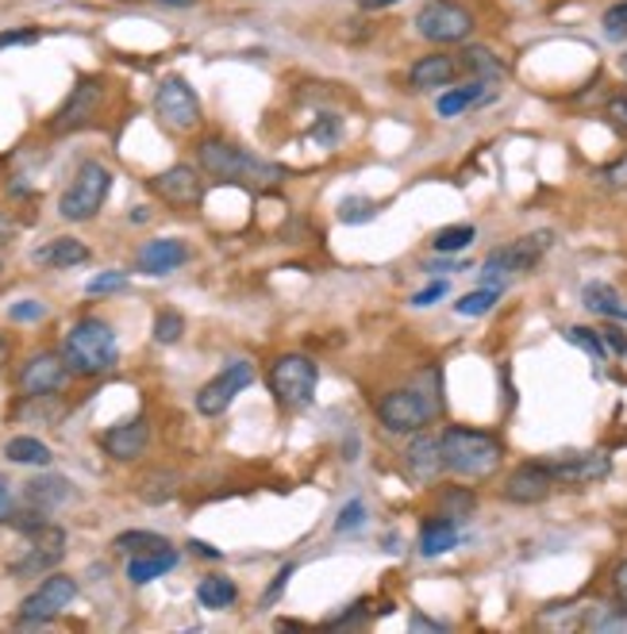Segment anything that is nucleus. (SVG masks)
<instances>
[{"label": "nucleus", "mask_w": 627, "mask_h": 634, "mask_svg": "<svg viewBox=\"0 0 627 634\" xmlns=\"http://www.w3.org/2000/svg\"><path fill=\"white\" fill-rule=\"evenodd\" d=\"M378 216V208L370 205V200H343V208H339V219L343 223H358V219H374Z\"/></svg>", "instance_id": "obj_42"}, {"label": "nucleus", "mask_w": 627, "mask_h": 634, "mask_svg": "<svg viewBox=\"0 0 627 634\" xmlns=\"http://www.w3.org/2000/svg\"><path fill=\"white\" fill-rule=\"evenodd\" d=\"M12 520V481L0 477V523Z\"/></svg>", "instance_id": "obj_52"}, {"label": "nucleus", "mask_w": 627, "mask_h": 634, "mask_svg": "<svg viewBox=\"0 0 627 634\" xmlns=\"http://www.w3.org/2000/svg\"><path fill=\"white\" fill-rule=\"evenodd\" d=\"M582 300H585V308L597 311V316H605V319H627V300L613 285H605V281H590V285L582 288Z\"/></svg>", "instance_id": "obj_25"}, {"label": "nucleus", "mask_w": 627, "mask_h": 634, "mask_svg": "<svg viewBox=\"0 0 627 634\" xmlns=\"http://www.w3.org/2000/svg\"><path fill=\"white\" fill-rule=\"evenodd\" d=\"M190 262V247L182 239H151L143 250H139L136 265L151 277H162V273H174Z\"/></svg>", "instance_id": "obj_21"}, {"label": "nucleus", "mask_w": 627, "mask_h": 634, "mask_svg": "<svg viewBox=\"0 0 627 634\" xmlns=\"http://www.w3.org/2000/svg\"><path fill=\"white\" fill-rule=\"evenodd\" d=\"M120 288H128V273H100V277H93L89 285H85V293H120Z\"/></svg>", "instance_id": "obj_41"}, {"label": "nucleus", "mask_w": 627, "mask_h": 634, "mask_svg": "<svg viewBox=\"0 0 627 634\" xmlns=\"http://www.w3.org/2000/svg\"><path fill=\"white\" fill-rule=\"evenodd\" d=\"M296 573V566H281V573L273 577V584H270V592H262V608L266 604H273V600L281 597V592H285V584H289V577Z\"/></svg>", "instance_id": "obj_47"}, {"label": "nucleus", "mask_w": 627, "mask_h": 634, "mask_svg": "<svg viewBox=\"0 0 627 634\" xmlns=\"http://www.w3.org/2000/svg\"><path fill=\"white\" fill-rule=\"evenodd\" d=\"M174 566H177V550H170V546H162V550H147V554H131L128 581L131 584H151V581H159V577H166Z\"/></svg>", "instance_id": "obj_24"}, {"label": "nucleus", "mask_w": 627, "mask_h": 634, "mask_svg": "<svg viewBox=\"0 0 627 634\" xmlns=\"http://www.w3.org/2000/svg\"><path fill=\"white\" fill-rule=\"evenodd\" d=\"M366 600H358V604H350V612H343V615H335L332 620V627H355V623H363L366 620Z\"/></svg>", "instance_id": "obj_50"}, {"label": "nucleus", "mask_w": 627, "mask_h": 634, "mask_svg": "<svg viewBox=\"0 0 627 634\" xmlns=\"http://www.w3.org/2000/svg\"><path fill=\"white\" fill-rule=\"evenodd\" d=\"M8 358H12V347H8V339L0 335V370L8 365Z\"/></svg>", "instance_id": "obj_57"}, {"label": "nucleus", "mask_w": 627, "mask_h": 634, "mask_svg": "<svg viewBox=\"0 0 627 634\" xmlns=\"http://www.w3.org/2000/svg\"><path fill=\"white\" fill-rule=\"evenodd\" d=\"M401 4V0H358V8H366V12H381V8H393Z\"/></svg>", "instance_id": "obj_54"}, {"label": "nucleus", "mask_w": 627, "mask_h": 634, "mask_svg": "<svg viewBox=\"0 0 627 634\" xmlns=\"http://www.w3.org/2000/svg\"><path fill=\"white\" fill-rule=\"evenodd\" d=\"M566 335L570 342H574V347H582V350H590L593 358H597V362H605L608 358V347H605V339H601V331H593V327H566Z\"/></svg>", "instance_id": "obj_37"}, {"label": "nucleus", "mask_w": 627, "mask_h": 634, "mask_svg": "<svg viewBox=\"0 0 627 634\" xmlns=\"http://www.w3.org/2000/svg\"><path fill=\"white\" fill-rule=\"evenodd\" d=\"M439 446H443V461L451 473L469 477V481H482V477H493L505 461V446H500L497 435L489 430H474V427H446L439 435Z\"/></svg>", "instance_id": "obj_3"}, {"label": "nucleus", "mask_w": 627, "mask_h": 634, "mask_svg": "<svg viewBox=\"0 0 627 634\" xmlns=\"http://www.w3.org/2000/svg\"><path fill=\"white\" fill-rule=\"evenodd\" d=\"M105 97H108V89L100 77H82V81L69 89V97L58 105V112L51 116L46 131H51V135H74V131L89 128V123L100 116V108H105Z\"/></svg>", "instance_id": "obj_8"}, {"label": "nucleus", "mask_w": 627, "mask_h": 634, "mask_svg": "<svg viewBox=\"0 0 627 634\" xmlns=\"http://www.w3.org/2000/svg\"><path fill=\"white\" fill-rule=\"evenodd\" d=\"M554 234L551 231H536V234H523V239L508 242V247H497L489 258H485L482 273L485 277H512V273H528L536 270L539 258L551 250Z\"/></svg>", "instance_id": "obj_10"}, {"label": "nucleus", "mask_w": 627, "mask_h": 634, "mask_svg": "<svg viewBox=\"0 0 627 634\" xmlns=\"http://www.w3.org/2000/svg\"><path fill=\"white\" fill-rule=\"evenodd\" d=\"M266 385H270L273 401H278L281 408L301 412V408H309L312 396H316L320 370H316V362H312V358H304V354H281L278 362L270 365Z\"/></svg>", "instance_id": "obj_6"}, {"label": "nucleus", "mask_w": 627, "mask_h": 634, "mask_svg": "<svg viewBox=\"0 0 627 634\" xmlns=\"http://www.w3.org/2000/svg\"><path fill=\"white\" fill-rule=\"evenodd\" d=\"M8 231H12V223H8V219L0 216V239H8Z\"/></svg>", "instance_id": "obj_59"}, {"label": "nucleus", "mask_w": 627, "mask_h": 634, "mask_svg": "<svg viewBox=\"0 0 627 634\" xmlns=\"http://www.w3.org/2000/svg\"><path fill=\"white\" fill-rule=\"evenodd\" d=\"M66 378H69L66 358L54 354V350H39V354H31L28 362H23L15 385H20L23 396H43V393H58V389L66 385Z\"/></svg>", "instance_id": "obj_13"}, {"label": "nucleus", "mask_w": 627, "mask_h": 634, "mask_svg": "<svg viewBox=\"0 0 627 634\" xmlns=\"http://www.w3.org/2000/svg\"><path fill=\"white\" fill-rule=\"evenodd\" d=\"M443 469H446V461H443V446H439V438L417 430V438H412L409 450H404V473H409L417 484H431Z\"/></svg>", "instance_id": "obj_19"}, {"label": "nucleus", "mask_w": 627, "mask_h": 634, "mask_svg": "<svg viewBox=\"0 0 627 634\" xmlns=\"http://www.w3.org/2000/svg\"><path fill=\"white\" fill-rule=\"evenodd\" d=\"M177 496V473H151L143 484V500H151V504H162V500H174Z\"/></svg>", "instance_id": "obj_36"}, {"label": "nucleus", "mask_w": 627, "mask_h": 634, "mask_svg": "<svg viewBox=\"0 0 627 634\" xmlns=\"http://www.w3.org/2000/svg\"><path fill=\"white\" fill-rule=\"evenodd\" d=\"M608 120H613V128L627 135V97H613L608 100Z\"/></svg>", "instance_id": "obj_48"}, {"label": "nucleus", "mask_w": 627, "mask_h": 634, "mask_svg": "<svg viewBox=\"0 0 627 634\" xmlns=\"http://www.w3.org/2000/svg\"><path fill=\"white\" fill-rule=\"evenodd\" d=\"M613 469V458L605 450H590V453H570V458L551 461V473L559 484H597L608 477Z\"/></svg>", "instance_id": "obj_18"}, {"label": "nucleus", "mask_w": 627, "mask_h": 634, "mask_svg": "<svg viewBox=\"0 0 627 634\" xmlns=\"http://www.w3.org/2000/svg\"><path fill=\"white\" fill-rule=\"evenodd\" d=\"M474 239H477L474 223H454V227H443V231L431 239V247H435L439 254H462Z\"/></svg>", "instance_id": "obj_33"}, {"label": "nucleus", "mask_w": 627, "mask_h": 634, "mask_svg": "<svg viewBox=\"0 0 627 634\" xmlns=\"http://www.w3.org/2000/svg\"><path fill=\"white\" fill-rule=\"evenodd\" d=\"M250 381H255V365L231 362L224 373H216V378H212L208 385L197 393V412L201 416H219V412H227V404H231Z\"/></svg>", "instance_id": "obj_14"}, {"label": "nucleus", "mask_w": 627, "mask_h": 634, "mask_svg": "<svg viewBox=\"0 0 627 634\" xmlns=\"http://www.w3.org/2000/svg\"><path fill=\"white\" fill-rule=\"evenodd\" d=\"M363 523H366V504H363V500H350V504L339 512V520H335V531H339V535H347V531L363 527Z\"/></svg>", "instance_id": "obj_40"}, {"label": "nucleus", "mask_w": 627, "mask_h": 634, "mask_svg": "<svg viewBox=\"0 0 627 634\" xmlns=\"http://www.w3.org/2000/svg\"><path fill=\"white\" fill-rule=\"evenodd\" d=\"M462 74L458 58L454 54H423L420 62H412L409 69V85L420 92H431V89H446L454 85V77Z\"/></svg>", "instance_id": "obj_20"}, {"label": "nucleus", "mask_w": 627, "mask_h": 634, "mask_svg": "<svg viewBox=\"0 0 627 634\" xmlns=\"http://www.w3.org/2000/svg\"><path fill=\"white\" fill-rule=\"evenodd\" d=\"M485 85L489 81H466V85H451V92H443V97H439V116H443V120H454V116H462L466 112V108H474L477 100L485 97Z\"/></svg>", "instance_id": "obj_29"}, {"label": "nucleus", "mask_w": 627, "mask_h": 634, "mask_svg": "<svg viewBox=\"0 0 627 634\" xmlns=\"http://www.w3.org/2000/svg\"><path fill=\"white\" fill-rule=\"evenodd\" d=\"M613 597L616 604H620V612L627 615V558L613 569Z\"/></svg>", "instance_id": "obj_45"}, {"label": "nucleus", "mask_w": 627, "mask_h": 634, "mask_svg": "<svg viewBox=\"0 0 627 634\" xmlns=\"http://www.w3.org/2000/svg\"><path fill=\"white\" fill-rule=\"evenodd\" d=\"M312 135L320 139V143H339V135H343V123H339V116H320L316 120V128H312Z\"/></svg>", "instance_id": "obj_44"}, {"label": "nucleus", "mask_w": 627, "mask_h": 634, "mask_svg": "<svg viewBox=\"0 0 627 634\" xmlns=\"http://www.w3.org/2000/svg\"><path fill=\"white\" fill-rule=\"evenodd\" d=\"M197 600L208 612H224V608H231L235 600H239V589H235V581H227V577L212 573L197 584Z\"/></svg>", "instance_id": "obj_31"}, {"label": "nucleus", "mask_w": 627, "mask_h": 634, "mask_svg": "<svg viewBox=\"0 0 627 634\" xmlns=\"http://www.w3.org/2000/svg\"><path fill=\"white\" fill-rule=\"evenodd\" d=\"M374 412H378V423L389 435H417L443 412V396H439V385L397 389V393L381 396Z\"/></svg>", "instance_id": "obj_4"}, {"label": "nucleus", "mask_w": 627, "mask_h": 634, "mask_svg": "<svg viewBox=\"0 0 627 634\" xmlns=\"http://www.w3.org/2000/svg\"><path fill=\"white\" fill-rule=\"evenodd\" d=\"M435 507H439V515H451V520H466V515H474L477 496H474L469 489H462V484H451V489H439Z\"/></svg>", "instance_id": "obj_32"}, {"label": "nucleus", "mask_w": 627, "mask_h": 634, "mask_svg": "<svg viewBox=\"0 0 627 634\" xmlns=\"http://www.w3.org/2000/svg\"><path fill=\"white\" fill-rule=\"evenodd\" d=\"M185 335V319L177 316V311H159V319H154V342H162V347H170V342H177Z\"/></svg>", "instance_id": "obj_38"}, {"label": "nucleus", "mask_w": 627, "mask_h": 634, "mask_svg": "<svg viewBox=\"0 0 627 634\" xmlns=\"http://www.w3.org/2000/svg\"><path fill=\"white\" fill-rule=\"evenodd\" d=\"M77 597V581L62 573H46V581L31 592L20 604V623H51L54 615H62Z\"/></svg>", "instance_id": "obj_11"}, {"label": "nucleus", "mask_w": 627, "mask_h": 634, "mask_svg": "<svg viewBox=\"0 0 627 634\" xmlns=\"http://www.w3.org/2000/svg\"><path fill=\"white\" fill-rule=\"evenodd\" d=\"M620 66H624V74H627V54H624V58H620Z\"/></svg>", "instance_id": "obj_60"}, {"label": "nucleus", "mask_w": 627, "mask_h": 634, "mask_svg": "<svg viewBox=\"0 0 627 634\" xmlns=\"http://www.w3.org/2000/svg\"><path fill=\"white\" fill-rule=\"evenodd\" d=\"M116 550L120 554H147V550H162V546H170L162 535H154V531H123V535H116Z\"/></svg>", "instance_id": "obj_35"}, {"label": "nucleus", "mask_w": 627, "mask_h": 634, "mask_svg": "<svg viewBox=\"0 0 627 634\" xmlns=\"http://www.w3.org/2000/svg\"><path fill=\"white\" fill-rule=\"evenodd\" d=\"M62 358H66L69 373H77V378H100V373L116 370V362H120V342H116V331L105 319L85 316L66 331Z\"/></svg>", "instance_id": "obj_2"}, {"label": "nucleus", "mask_w": 627, "mask_h": 634, "mask_svg": "<svg viewBox=\"0 0 627 634\" xmlns=\"http://www.w3.org/2000/svg\"><path fill=\"white\" fill-rule=\"evenodd\" d=\"M554 473H551V461H523V466H516L512 473L505 477V489H500V496L508 500V504H543L547 496L554 492Z\"/></svg>", "instance_id": "obj_12"}, {"label": "nucleus", "mask_w": 627, "mask_h": 634, "mask_svg": "<svg viewBox=\"0 0 627 634\" xmlns=\"http://www.w3.org/2000/svg\"><path fill=\"white\" fill-rule=\"evenodd\" d=\"M412 631H446L443 623H435V620H428V615H412V623H409Z\"/></svg>", "instance_id": "obj_53"}, {"label": "nucleus", "mask_w": 627, "mask_h": 634, "mask_svg": "<svg viewBox=\"0 0 627 634\" xmlns=\"http://www.w3.org/2000/svg\"><path fill=\"white\" fill-rule=\"evenodd\" d=\"M601 339H605V347H608V350H616V354H627V335H624L616 324L601 327Z\"/></svg>", "instance_id": "obj_49"}, {"label": "nucleus", "mask_w": 627, "mask_h": 634, "mask_svg": "<svg viewBox=\"0 0 627 634\" xmlns=\"http://www.w3.org/2000/svg\"><path fill=\"white\" fill-rule=\"evenodd\" d=\"M108 189H112V170L105 162H82L74 182L58 197V216L69 219V223H85L105 208Z\"/></svg>", "instance_id": "obj_5"}, {"label": "nucleus", "mask_w": 627, "mask_h": 634, "mask_svg": "<svg viewBox=\"0 0 627 634\" xmlns=\"http://www.w3.org/2000/svg\"><path fill=\"white\" fill-rule=\"evenodd\" d=\"M154 116L166 123L170 131H193L205 116H201V100L185 77H166L154 89Z\"/></svg>", "instance_id": "obj_9"}, {"label": "nucleus", "mask_w": 627, "mask_h": 634, "mask_svg": "<svg viewBox=\"0 0 627 634\" xmlns=\"http://www.w3.org/2000/svg\"><path fill=\"white\" fill-rule=\"evenodd\" d=\"M474 12H469L462 0H428V4L417 12V31L420 39L439 46H454V43H466L474 35Z\"/></svg>", "instance_id": "obj_7"}, {"label": "nucleus", "mask_w": 627, "mask_h": 634, "mask_svg": "<svg viewBox=\"0 0 627 634\" xmlns=\"http://www.w3.org/2000/svg\"><path fill=\"white\" fill-rule=\"evenodd\" d=\"M39 31H0V46H23V43H35Z\"/></svg>", "instance_id": "obj_51"}, {"label": "nucleus", "mask_w": 627, "mask_h": 634, "mask_svg": "<svg viewBox=\"0 0 627 634\" xmlns=\"http://www.w3.org/2000/svg\"><path fill=\"white\" fill-rule=\"evenodd\" d=\"M162 4H170V8H190V4H197V0H162Z\"/></svg>", "instance_id": "obj_58"}, {"label": "nucleus", "mask_w": 627, "mask_h": 634, "mask_svg": "<svg viewBox=\"0 0 627 634\" xmlns=\"http://www.w3.org/2000/svg\"><path fill=\"white\" fill-rule=\"evenodd\" d=\"M193 554H205V558H219V550H216V546H208V543H201V538H193Z\"/></svg>", "instance_id": "obj_56"}, {"label": "nucleus", "mask_w": 627, "mask_h": 634, "mask_svg": "<svg viewBox=\"0 0 627 634\" xmlns=\"http://www.w3.org/2000/svg\"><path fill=\"white\" fill-rule=\"evenodd\" d=\"M8 316H12L15 324H35V319L46 316V304L43 300H20L8 308Z\"/></svg>", "instance_id": "obj_43"}, {"label": "nucleus", "mask_w": 627, "mask_h": 634, "mask_svg": "<svg viewBox=\"0 0 627 634\" xmlns=\"http://www.w3.org/2000/svg\"><path fill=\"white\" fill-rule=\"evenodd\" d=\"M23 496H28V504L39 507V512H51V507H58L62 500L69 496V481H66V477H58V473L35 477V481H28Z\"/></svg>", "instance_id": "obj_26"}, {"label": "nucleus", "mask_w": 627, "mask_h": 634, "mask_svg": "<svg viewBox=\"0 0 627 634\" xmlns=\"http://www.w3.org/2000/svg\"><path fill=\"white\" fill-rule=\"evenodd\" d=\"M100 446H105V453H108V458H116V461L143 458L147 446H151V423H147V416L116 423V427H108L105 435H100Z\"/></svg>", "instance_id": "obj_16"}, {"label": "nucleus", "mask_w": 627, "mask_h": 634, "mask_svg": "<svg viewBox=\"0 0 627 634\" xmlns=\"http://www.w3.org/2000/svg\"><path fill=\"white\" fill-rule=\"evenodd\" d=\"M458 546V520L451 515H428L420 527V554L423 558H439V554L454 550Z\"/></svg>", "instance_id": "obj_23"}, {"label": "nucleus", "mask_w": 627, "mask_h": 634, "mask_svg": "<svg viewBox=\"0 0 627 634\" xmlns=\"http://www.w3.org/2000/svg\"><path fill=\"white\" fill-rule=\"evenodd\" d=\"M458 66L462 74L477 77V81H493V77H505V62L489 51V46H466L458 54Z\"/></svg>", "instance_id": "obj_28"}, {"label": "nucleus", "mask_w": 627, "mask_h": 634, "mask_svg": "<svg viewBox=\"0 0 627 634\" xmlns=\"http://www.w3.org/2000/svg\"><path fill=\"white\" fill-rule=\"evenodd\" d=\"M197 162L201 170L219 182H235V185H255V189H266V185H281L289 177L285 166L278 162H262L255 154H247L242 146L224 143V139H205L197 146Z\"/></svg>", "instance_id": "obj_1"}, {"label": "nucleus", "mask_w": 627, "mask_h": 634, "mask_svg": "<svg viewBox=\"0 0 627 634\" xmlns=\"http://www.w3.org/2000/svg\"><path fill=\"white\" fill-rule=\"evenodd\" d=\"M454 270H466L462 262H431L428 273H454Z\"/></svg>", "instance_id": "obj_55"}, {"label": "nucleus", "mask_w": 627, "mask_h": 634, "mask_svg": "<svg viewBox=\"0 0 627 634\" xmlns=\"http://www.w3.org/2000/svg\"><path fill=\"white\" fill-rule=\"evenodd\" d=\"M31 262L43 270H74V265L89 262V247L77 239H51L31 254Z\"/></svg>", "instance_id": "obj_22"}, {"label": "nucleus", "mask_w": 627, "mask_h": 634, "mask_svg": "<svg viewBox=\"0 0 627 634\" xmlns=\"http://www.w3.org/2000/svg\"><path fill=\"white\" fill-rule=\"evenodd\" d=\"M151 189L174 208H193L205 197V185H201V174L193 166H170L166 174L151 177Z\"/></svg>", "instance_id": "obj_17"}, {"label": "nucleus", "mask_w": 627, "mask_h": 634, "mask_svg": "<svg viewBox=\"0 0 627 634\" xmlns=\"http://www.w3.org/2000/svg\"><path fill=\"white\" fill-rule=\"evenodd\" d=\"M443 296H446V281H435V285L420 288V293L412 296V304H417V308H431V304L443 300Z\"/></svg>", "instance_id": "obj_46"}, {"label": "nucleus", "mask_w": 627, "mask_h": 634, "mask_svg": "<svg viewBox=\"0 0 627 634\" xmlns=\"http://www.w3.org/2000/svg\"><path fill=\"white\" fill-rule=\"evenodd\" d=\"M4 458H8V461H15V466H51L54 453H51V446L39 442V438H31V435H15V438H8Z\"/></svg>", "instance_id": "obj_30"}, {"label": "nucleus", "mask_w": 627, "mask_h": 634, "mask_svg": "<svg viewBox=\"0 0 627 634\" xmlns=\"http://www.w3.org/2000/svg\"><path fill=\"white\" fill-rule=\"evenodd\" d=\"M601 28H605L608 39H624L627 35V0H616V4L608 8L605 20H601Z\"/></svg>", "instance_id": "obj_39"}, {"label": "nucleus", "mask_w": 627, "mask_h": 634, "mask_svg": "<svg viewBox=\"0 0 627 634\" xmlns=\"http://www.w3.org/2000/svg\"><path fill=\"white\" fill-rule=\"evenodd\" d=\"M62 558H66V535L46 523L43 531H35V543H31V550L15 561L12 573L15 577H43V573H51Z\"/></svg>", "instance_id": "obj_15"}, {"label": "nucleus", "mask_w": 627, "mask_h": 634, "mask_svg": "<svg viewBox=\"0 0 627 634\" xmlns=\"http://www.w3.org/2000/svg\"><path fill=\"white\" fill-rule=\"evenodd\" d=\"M15 419H31L43 423V427H54L62 416H66V404L58 401V393H43V396H23V404L12 412Z\"/></svg>", "instance_id": "obj_27"}, {"label": "nucleus", "mask_w": 627, "mask_h": 634, "mask_svg": "<svg viewBox=\"0 0 627 634\" xmlns=\"http://www.w3.org/2000/svg\"><path fill=\"white\" fill-rule=\"evenodd\" d=\"M497 300H500V285H482L462 296V300H454V311H458V316H485V311L497 308Z\"/></svg>", "instance_id": "obj_34"}]
</instances>
